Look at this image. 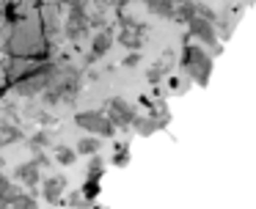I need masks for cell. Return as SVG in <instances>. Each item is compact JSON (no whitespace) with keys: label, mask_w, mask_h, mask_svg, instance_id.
Returning <instances> with one entry per match:
<instances>
[{"label":"cell","mask_w":256,"mask_h":209,"mask_svg":"<svg viewBox=\"0 0 256 209\" xmlns=\"http://www.w3.org/2000/svg\"><path fill=\"white\" fill-rule=\"evenodd\" d=\"M96 192H100V184L88 179V184L83 187V198H86V201H88V198H96Z\"/></svg>","instance_id":"obj_11"},{"label":"cell","mask_w":256,"mask_h":209,"mask_svg":"<svg viewBox=\"0 0 256 209\" xmlns=\"http://www.w3.org/2000/svg\"><path fill=\"white\" fill-rule=\"evenodd\" d=\"M69 206H86V198H83V192H72V196H69Z\"/></svg>","instance_id":"obj_12"},{"label":"cell","mask_w":256,"mask_h":209,"mask_svg":"<svg viewBox=\"0 0 256 209\" xmlns=\"http://www.w3.org/2000/svg\"><path fill=\"white\" fill-rule=\"evenodd\" d=\"M96 148H100V140H96V138H86V140H80L78 152L80 154H94Z\"/></svg>","instance_id":"obj_8"},{"label":"cell","mask_w":256,"mask_h":209,"mask_svg":"<svg viewBox=\"0 0 256 209\" xmlns=\"http://www.w3.org/2000/svg\"><path fill=\"white\" fill-rule=\"evenodd\" d=\"M94 209H102V206H94Z\"/></svg>","instance_id":"obj_17"},{"label":"cell","mask_w":256,"mask_h":209,"mask_svg":"<svg viewBox=\"0 0 256 209\" xmlns=\"http://www.w3.org/2000/svg\"><path fill=\"white\" fill-rule=\"evenodd\" d=\"M74 157H78V152L69 148V146H58L56 148V160H58V162H64V165H72Z\"/></svg>","instance_id":"obj_7"},{"label":"cell","mask_w":256,"mask_h":209,"mask_svg":"<svg viewBox=\"0 0 256 209\" xmlns=\"http://www.w3.org/2000/svg\"><path fill=\"white\" fill-rule=\"evenodd\" d=\"M127 162H130L127 148H124V152H116V157H113V165H127Z\"/></svg>","instance_id":"obj_13"},{"label":"cell","mask_w":256,"mask_h":209,"mask_svg":"<svg viewBox=\"0 0 256 209\" xmlns=\"http://www.w3.org/2000/svg\"><path fill=\"white\" fill-rule=\"evenodd\" d=\"M135 64H138V55H130V58L124 60V66H135Z\"/></svg>","instance_id":"obj_16"},{"label":"cell","mask_w":256,"mask_h":209,"mask_svg":"<svg viewBox=\"0 0 256 209\" xmlns=\"http://www.w3.org/2000/svg\"><path fill=\"white\" fill-rule=\"evenodd\" d=\"M64 190H66V179H64V176H52V179L44 182V198L50 204H58V198L64 196Z\"/></svg>","instance_id":"obj_3"},{"label":"cell","mask_w":256,"mask_h":209,"mask_svg":"<svg viewBox=\"0 0 256 209\" xmlns=\"http://www.w3.org/2000/svg\"><path fill=\"white\" fill-rule=\"evenodd\" d=\"M146 77H149V82H157V80H160V72H157V69H152Z\"/></svg>","instance_id":"obj_15"},{"label":"cell","mask_w":256,"mask_h":209,"mask_svg":"<svg viewBox=\"0 0 256 209\" xmlns=\"http://www.w3.org/2000/svg\"><path fill=\"white\" fill-rule=\"evenodd\" d=\"M190 33L193 36H201L204 42H215V33H212V25L206 20H190Z\"/></svg>","instance_id":"obj_4"},{"label":"cell","mask_w":256,"mask_h":209,"mask_svg":"<svg viewBox=\"0 0 256 209\" xmlns=\"http://www.w3.org/2000/svg\"><path fill=\"white\" fill-rule=\"evenodd\" d=\"M110 33H100V36L94 38V55H105L108 50H110Z\"/></svg>","instance_id":"obj_6"},{"label":"cell","mask_w":256,"mask_h":209,"mask_svg":"<svg viewBox=\"0 0 256 209\" xmlns=\"http://www.w3.org/2000/svg\"><path fill=\"white\" fill-rule=\"evenodd\" d=\"M110 110H113V116H110V124H132L135 121V110L130 108L127 102H124V99H110Z\"/></svg>","instance_id":"obj_2"},{"label":"cell","mask_w":256,"mask_h":209,"mask_svg":"<svg viewBox=\"0 0 256 209\" xmlns=\"http://www.w3.org/2000/svg\"><path fill=\"white\" fill-rule=\"evenodd\" d=\"M36 143H39V146H47V135H44V132H39V135H36ZM36 143H34V146H36Z\"/></svg>","instance_id":"obj_14"},{"label":"cell","mask_w":256,"mask_h":209,"mask_svg":"<svg viewBox=\"0 0 256 209\" xmlns=\"http://www.w3.org/2000/svg\"><path fill=\"white\" fill-rule=\"evenodd\" d=\"M74 121H78V126H83V130L100 132V135H113V124L102 113H80Z\"/></svg>","instance_id":"obj_1"},{"label":"cell","mask_w":256,"mask_h":209,"mask_svg":"<svg viewBox=\"0 0 256 209\" xmlns=\"http://www.w3.org/2000/svg\"><path fill=\"white\" fill-rule=\"evenodd\" d=\"M17 176L22 182H28V184H36V182H39V162H28V165H20L17 168Z\"/></svg>","instance_id":"obj_5"},{"label":"cell","mask_w":256,"mask_h":209,"mask_svg":"<svg viewBox=\"0 0 256 209\" xmlns=\"http://www.w3.org/2000/svg\"><path fill=\"white\" fill-rule=\"evenodd\" d=\"M102 170H105V165H102V160H91L88 162V179L96 182L102 176Z\"/></svg>","instance_id":"obj_9"},{"label":"cell","mask_w":256,"mask_h":209,"mask_svg":"<svg viewBox=\"0 0 256 209\" xmlns=\"http://www.w3.org/2000/svg\"><path fill=\"white\" fill-rule=\"evenodd\" d=\"M135 124H138V130L144 132V135H149V132H154L157 126L162 124V121H152V118H140V121H135Z\"/></svg>","instance_id":"obj_10"}]
</instances>
